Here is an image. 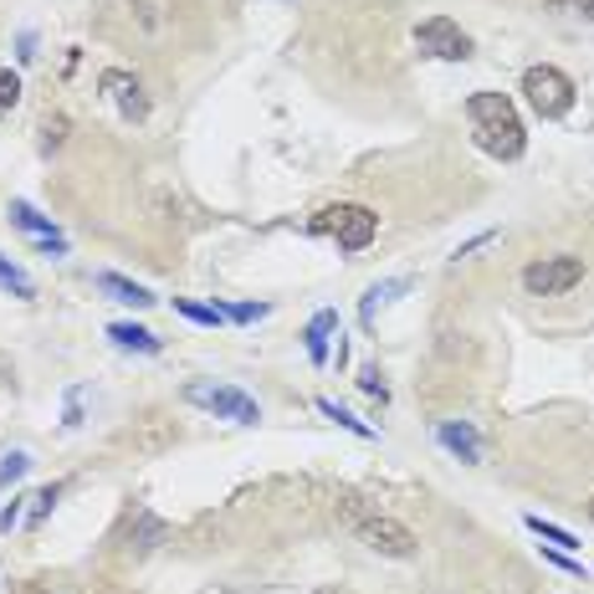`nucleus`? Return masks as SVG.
Returning <instances> with one entry per match:
<instances>
[{
	"label": "nucleus",
	"instance_id": "nucleus-1",
	"mask_svg": "<svg viewBox=\"0 0 594 594\" xmlns=\"http://www.w3.org/2000/svg\"><path fill=\"white\" fill-rule=\"evenodd\" d=\"M466 119H472V139L492 160H522L528 148V129H522L518 108L507 92H472L466 98Z\"/></svg>",
	"mask_w": 594,
	"mask_h": 594
},
{
	"label": "nucleus",
	"instance_id": "nucleus-2",
	"mask_svg": "<svg viewBox=\"0 0 594 594\" xmlns=\"http://www.w3.org/2000/svg\"><path fill=\"white\" fill-rule=\"evenodd\" d=\"M312 231H318V237H333L343 252H364V246L380 237V216H374L370 206L339 200V206H323L312 216Z\"/></svg>",
	"mask_w": 594,
	"mask_h": 594
},
{
	"label": "nucleus",
	"instance_id": "nucleus-3",
	"mask_svg": "<svg viewBox=\"0 0 594 594\" xmlns=\"http://www.w3.org/2000/svg\"><path fill=\"white\" fill-rule=\"evenodd\" d=\"M185 400H190L195 410H210V416H221V420H237V426H256V420H262V405H256L246 389H237V385L190 380V385H185Z\"/></svg>",
	"mask_w": 594,
	"mask_h": 594
},
{
	"label": "nucleus",
	"instance_id": "nucleus-4",
	"mask_svg": "<svg viewBox=\"0 0 594 594\" xmlns=\"http://www.w3.org/2000/svg\"><path fill=\"white\" fill-rule=\"evenodd\" d=\"M522 98H528V108H534L538 119H564L569 108H574V82H569L559 67H528L522 73Z\"/></svg>",
	"mask_w": 594,
	"mask_h": 594
},
{
	"label": "nucleus",
	"instance_id": "nucleus-5",
	"mask_svg": "<svg viewBox=\"0 0 594 594\" xmlns=\"http://www.w3.org/2000/svg\"><path fill=\"white\" fill-rule=\"evenodd\" d=\"M584 283V262L580 256H538L522 267V287L528 297H564L569 287Z\"/></svg>",
	"mask_w": 594,
	"mask_h": 594
},
{
	"label": "nucleus",
	"instance_id": "nucleus-6",
	"mask_svg": "<svg viewBox=\"0 0 594 594\" xmlns=\"http://www.w3.org/2000/svg\"><path fill=\"white\" fill-rule=\"evenodd\" d=\"M349 528H354L374 553H385V559H410V553H416V534H410L405 522L385 518V513H354Z\"/></svg>",
	"mask_w": 594,
	"mask_h": 594
},
{
	"label": "nucleus",
	"instance_id": "nucleus-7",
	"mask_svg": "<svg viewBox=\"0 0 594 594\" xmlns=\"http://www.w3.org/2000/svg\"><path fill=\"white\" fill-rule=\"evenodd\" d=\"M416 46L426 57L436 62H466L472 57V36L451 21V15H431V21H420L416 26Z\"/></svg>",
	"mask_w": 594,
	"mask_h": 594
},
{
	"label": "nucleus",
	"instance_id": "nucleus-8",
	"mask_svg": "<svg viewBox=\"0 0 594 594\" xmlns=\"http://www.w3.org/2000/svg\"><path fill=\"white\" fill-rule=\"evenodd\" d=\"M98 88L108 92V103L119 108V113H123V119H129V123H144V119H148L144 82H139L134 73H119V67H113V73H103V77H98Z\"/></svg>",
	"mask_w": 594,
	"mask_h": 594
},
{
	"label": "nucleus",
	"instance_id": "nucleus-9",
	"mask_svg": "<svg viewBox=\"0 0 594 594\" xmlns=\"http://www.w3.org/2000/svg\"><path fill=\"white\" fill-rule=\"evenodd\" d=\"M11 226H21L26 237H36V246L52 256H67V237H62L57 226H52V216H42V210L31 206V200H11Z\"/></svg>",
	"mask_w": 594,
	"mask_h": 594
},
{
	"label": "nucleus",
	"instance_id": "nucleus-10",
	"mask_svg": "<svg viewBox=\"0 0 594 594\" xmlns=\"http://www.w3.org/2000/svg\"><path fill=\"white\" fill-rule=\"evenodd\" d=\"M436 441H441L457 461H466V466L482 461V436H476V426H466V420H441V426H436Z\"/></svg>",
	"mask_w": 594,
	"mask_h": 594
},
{
	"label": "nucleus",
	"instance_id": "nucleus-11",
	"mask_svg": "<svg viewBox=\"0 0 594 594\" xmlns=\"http://www.w3.org/2000/svg\"><path fill=\"white\" fill-rule=\"evenodd\" d=\"M333 333H339V312H333V308L312 312V323L302 328V349H308V359L318 364V370L328 364V339H333Z\"/></svg>",
	"mask_w": 594,
	"mask_h": 594
},
{
	"label": "nucleus",
	"instance_id": "nucleus-12",
	"mask_svg": "<svg viewBox=\"0 0 594 594\" xmlns=\"http://www.w3.org/2000/svg\"><path fill=\"white\" fill-rule=\"evenodd\" d=\"M98 293L119 297V302H129V308H154V302H160V297L148 293V287L129 283V277H119V272H103V277H98Z\"/></svg>",
	"mask_w": 594,
	"mask_h": 594
},
{
	"label": "nucleus",
	"instance_id": "nucleus-13",
	"mask_svg": "<svg viewBox=\"0 0 594 594\" xmlns=\"http://www.w3.org/2000/svg\"><path fill=\"white\" fill-rule=\"evenodd\" d=\"M164 538H169V522L154 518L148 507H139L134 522H129V543H134V549L144 553V549H154V543H164Z\"/></svg>",
	"mask_w": 594,
	"mask_h": 594
},
{
	"label": "nucleus",
	"instance_id": "nucleus-14",
	"mask_svg": "<svg viewBox=\"0 0 594 594\" xmlns=\"http://www.w3.org/2000/svg\"><path fill=\"white\" fill-rule=\"evenodd\" d=\"M108 339L119 343V349H134V354H160L164 349V339H154V333L139 323H108Z\"/></svg>",
	"mask_w": 594,
	"mask_h": 594
},
{
	"label": "nucleus",
	"instance_id": "nucleus-15",
	"mask_svg": "<svg viewBox=\"0 0 594 594\" xmlns=\"http://www.w3.org/2000/svg\"><path fill=\"white\" fill-rule=\"evenodd\" d=\"M405 287H410V283H405V277H389V283H374L370 293H364V302H359V323H364V328H374V312L385 308L389 297H400Z\"/></svg>",
	"mask_w": 594,
	"mask_h": 594
},
{
	"label": "nucleus",
	"instance_id": "nucleus-16",
	"mask_svg": "<svg viewBox=\"0 0 594 594\" xmlns=\"http://www.w3.org/2000/svg\"><path fill=\"white\" fill-rule=\"evenodd\" d=\"M522 522H528V528H534V534L543 538L549 549H564V553H574V549H580V538L569 534V528H559V522H549V518H538V513H528V518H522Z\"/></svg>",
	"mask_w": 594,
	"mask_h": 594
},
{
	"label": "nucleus",
	"instance_id": "nucleus-17",
	"mask_svg": "<svg viewBox=\"0 0 594 594\" xmlns=\"http://www.w3.org/2000/svg\"><path fill=\"white\" fill-rule=\"evenodd\" d=\"M175 312L190 318V323H206V328L226 323V308H206V302H190V297H175Z\"/></svg>",
	"mask_w": 594,
	"mask_h": 594
},
{
	"label": "nucleus",
	"instance_id": "nucleus-18",
	"mask_svg": "<svg viewBox=\"0 0 594 594\" xmlns=\"http://www.w3.org/2000/svg\"><path fill=\"white\" fill-rule=\"evenodd\" d=\"M0 287H6V293H15V297H36V283H31V277L15 267V262H6V256H0Z\"/></svg>",
	"mask_w": 594,
	"mask_h": 594
},
{
	"label": "nucleus",
	"instance_id": "nucleus-19",
	"mask_svg": "<svg viewBox=\"0 0 594 594\" xmlns=\"http://www.w3.org/2000/svg\"><path fill=\"white\" fill-rule=\"evenodd\" d=\"M318 410H323V416L333 420V426H343V431L364 436V441H370V436H374V426H364V420H354V416H349V410H339V405H333V400H318Z\"/></svg>",
	"mask_w": 594,
	"mask_h": 594
},
{
	"label": "nucleus",
	"instance_id": "nucleus-20",
	"mask_svg": "<svg viewBox=\"0 0 594 594\" xmlns=\"http://www.w3.org/2000/svg\"><path fill=\"white\" fill-rule=\"evenodd\" d=\"M26 472H31V457H26V451H11V457L0 461V487H11V482H21Z\"/></svg>",
	"mask_w": 594,
	"mask_h": 594
},
{
	"label": "nucleus",
	"instance_id": "nucleus-21",
	"mask_svg": "<svg viewBox=\"0 0 594 594\" xmlns=\"http://www.w3.org/2000/svg\"><path fill=\"white\" fill-rule=\"evenodd\" d=\"M553 15H574V21H594V0H543Z\"/></svg>",
	"mask_w": 594,
	"mask_h": 594
},
{
	"label": "nucleus",
	"instance_id": "nucleus-22",
	"mask_svg": "<svg viewBox=\"0 0 594 594\" xmlns=\"http://www.w3.org/2000/svg\"><path fill=\"white\" fill-rule=\"evenodd\" d=\"M15 103H21V77L6 67V73H0V119H6Z\"/></svg>",
	"mask_w": 594,
	"mask_h": 594
},
{
	"label": "nucleus",
	"instance_id": "nucleus-23",
	"mask_svg": "<svg viewBox=\"0 0 594 594\" xmlns=\"http://www.w3.org/2000/svg\"><path fill=\"white\" fill-rule=\"evenodd\" d=\"M267 302H237V308H226V318L231 323H256V318H267Z\"/></svg>",
	"mask_w": 594,
	"mask_h": 594
},
{
	"label": "nucleus",
	"instance_id": "nucleus-24",
	"mask_svg": "<svg viewBox=\"0 0 594 594\" xmlns=\"http://www.w3.org/2000/svg\"><path fill=\"white\" fill-rule=\"evenodd\" d=\"M359 389L374 395V400H385V380H380V370H359Z\"/></svg>",
	"mask_w": 594,
	"mask_h": 594
},
{
	"label": "nucleus",
	"instance_id": "nucleus-25",
	"mask_svg": "<svg viewBox=\"0 0 594 594\" xmlns=\"http://www.w3.org/2000/svg\"><path fill=\"white\" fill-rule=\"evenodd\" d=\"M31 503H36V507H31V522H42L46 513H52V503H57V487H42L36 497H31Z\"/></svg>",
	"mask_w": 594,
	"mask_h": 594
},
{
	"label": "nucleus",
	"instance_id": "nucleus-26",
	"mask_svg": "<svg viewBox=\"0 0 594 594\" xmlns=\"http://www.w3.org/2000/svg\"><path fill=\"white\" fill-rule=\"evenodd\" d=\"M15 503H21V497H11V507H6V513H0V534H11L15 522H21V507H15Z\"/></svg>",
	"mask_w": 594,
	"mask_h": 594
},
{
	"label": "nucleus",
	"instance_id": "nucleus-27",
	"mask_svg": "<svg viewBox=\"0 0 594 594\" xmlns=\"http://www.w3.org/2000/svg\"><path fill=\"white\" fill-rule=\"evenodd\" d=\"M62 134H67V119H52V123H46V144H62Z\"/></svg>",
	"mask_w": 594,
	"mask_h": 594
},
{
	"label": "nucleus",
	"instance_id": "nucleus-28",
	"mask_svg": "<svg viewBox=\"0 0 594 594\" xmlns=\"http://www.w3.org/2000/svg\"><path fill=\"white\" fill-rule=\"evenodd\" d=\"M590 518H594V497H590Z\"/></svg>",
	"mask_w": 594,
	"mask_h": 594
}]
</instances>
